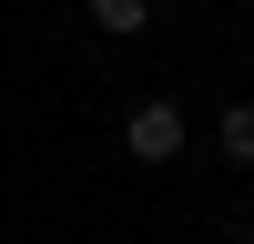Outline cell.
<instances>
[{"instance_id": "1", "label": "cell", "mask_w": 254, "mask_h": 244, "mask_svg": "<svg viewBox=\"0 0 254 244\" xmlns=\"http://www.w3.org/2000/svg\"><path fill=\"white\" fill-rule=\"evenodd\" d=\"M122 153H132L142 173H163V163L183 153V102H163V92L132 102V112H122Z\"/></svg>"}, {"instance_id": "2", "label": "cell", "mask_w": 254, "mask_h": 244, "mask_svg": "<svg viewBox=\"0 0 254 244\" xmlns=\"http://www.w3.org/2000/svg\"><path fill=\"white\" fill-rule=\"evenodd\" d=\"M214 153L234 163V173H254V102H224V122H214Z\"/></svg>"}, {"instance_id": "3", "label": "cell", "mask_w": 254, "mask_h": 244, "mask_svg": "<svg viewBox=\"0 0 254 244\" xmlns=\"http://www.w3.org/2000/svg\"><path fill=\"white\" fill-rule=\"evenodd\" d=\"M92 20L112 41H132V31H153V0H92Z\"/></svg>"}, {"instance_id": "4", "label": "cell", "mask_w": 254, "mask_h": 244, "mask_svg": "<svg viewBox=\"0 0 254 244\" xmlns=\"http://www.w3.org/2000/svg\"><path fill=\"white\" fill-rule=\"evenodd\" d=\"M244 244H254V214H244Z\"/></svg>"}]
</instances>
